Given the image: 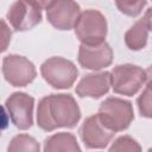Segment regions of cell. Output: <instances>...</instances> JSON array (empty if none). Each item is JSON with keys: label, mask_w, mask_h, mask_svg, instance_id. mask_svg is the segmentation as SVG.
<instances>
[{"label": "cell", "mask_w": 152, "mask_h": 152, "mask_svg": "<svg viewBox=\"0 0 152 152\" xmlns=\"http://www.w3.org/2000/svg\"><path fill=\"white\" fill-rule=\"evenodd\" d=\"M40 74L45 82L52 88L68 89L75 83L78 70L71 61L55 56L43 62L40 65Z\"/></svg>", "instance_id": "cell-4"}, {"label": "cell", "mask_w": 152, "mask_h": 152, "mask_svg": "<svg viewBox=\"0 0 152 152\" xmlns=\"http://www.w3.org/2000/svg\"><path fill=\"white\" fill-rule=\"evenodd\" d=\"M7 152H40V145L33 137L21 133L11 139Z\"/></svg>", "instance_id": "cell-15"}, {"label": "cell", "mask_w": 152, "mask_h": 152, "mask_svg": "<svg viewBox=\"0 0 152 152\" xmlns=\"http://www.w3.org/2000/svg\"><path fill=\"white\" fill-rule=\"evenodd\" d=\"M97 115L101 122L114 133L127 129L134 120L132 103L114 96L107 97L100 104Z\"/></svg>", "instance_id": "cell-2"}, {"label": "cell", "mask_w": 152, "mask_h": 152, "mask_svg": "<svg viewBox=\"0 0 152 152\" xmlns=\"http://www.w3.org/2000/svg\"><path fill=\"white\" fill-rule=\"evenodd\" d=\"M114 134L101 122L97 114L87 118L80 128V137L87 148H104Z\"/></svg>", "instance_id": "cell-10"}, {"label": "cell", "mask_w": 152, "mask_h": 152, "mask_svg": "<svg viewBox=\"0 0 152 152\" xmlns=\"http://www.w3.org/2000/svg\"><path fill=\"white\" fill-rule=\"evenodd\" d=\"M74 30L81 44L89 46L100 45L104 43L108 31L106 17L97 10H86L81 12Z\"/></svg>", "instance_id": "cell-3"}, {"label": "cell", "mask_w": 152, "mask_h": 152, "mask_svg": "<svg viewBox=\"0 0 152 152\" xmlns=\"http://www.w3.org/2000/svg\"><path fill=\"white\" fill-rule=\"evenodd\" d=\"M113 50L108 43L89 46L81 44L78 49V63L88 70H101L109 66L113 62Z\"/></svg>", "instance_id": "cell-11"}, {"label": "cell", "mask_w": 152, "mask_h": 152, "mask_svg": "<svg viewBox=\"0 0 152 152\" xmlns=\"http://www.w3.org/2000/svg\"><path fill=\"white\" fill-rule=\"evenodd\" d=\"M46 4L43 1H15L10 6L6 19L14 31L31 30L42 21V10L46 7Z\"/></svg>", "instance_id": "cell-6"}, {"label": "cell", "mask_w": 152, "mask_h": 152, "mask_svg": "<svg viewBox=\"0 0 152 152\" xmlns=\"http://www.w3.org/2000/svg\"><path fill=\"white\" fill-rule=\"evenodd\" d=\"M137 104L141 116L152 119V89L146 87L137 99Z\"/></svg>", "instance_id": "cell-17"}, {"label": "cell", "mask_w": 152, "mask_h": 152, "mask_svg": "<svg viewBox=\"0 0 152 152\" xmlns=\"http://www.w3.org/2000/svg\"><path fill=\"white\" fill-rule=\"evenodd\" d=\"M146 1H116L115 5L119 11L128 17H137L141 13L142 8L146 6Z\"/></svg>", "instance_id": "cell-18"}, {"label": "cell", "mask_w": 152, "mask_h": 152, "mask_svg": "<svg viewBox=\"0 0 152 152\" xmlns=\"http://www.w3.org/2000/svg\"><path fill=\"white\" fill-rule=\"evenodd\" d=\"M108 152H142L140 144L129 135H121L116 138Z\"/></svg>", "instance_id": "cell-16"}, {"label": "cell", "mask_w": 152, "mask_h": 152, "mask_svg": "<svg viewBox=\"0 0 152 152\" xmlns=\"http://www.w3.org/2000/svg\"><path fill=\"white\" fill-rule=\"evenodd\" d=\"M48 21L57 30L69 31L75 27V24L81 14V7L71 0L48 1L46 4Z\"/></svg>", "instance_id": "cell-9"}, {"label": "cell", "mask_w": 152, "mask_h": 152, "mask_svg": "<svg viewBox=\"0 0 152 152\" xmlns=\"http://www.w3.org/2000/svg\"><path fill=\"white\" fill-rule=\"evenodd\" d=\"M146 83V72L133 64H119L110 71V86L115 94L133 96Z\"/></svg>", "instance_id": "cell-5"}, {"label": "cell", "mask_w": 152, "mask_h": 152, "mask_svg": "<svg viewBox=\"0 0 152 152\" xmlns=\"http://www.w3.org/2000/svg\"><path fill=\"white\" fill-rule=\"evenodd\" d=\"M2 75L13 87H26L37 76L34 64L24 56L7 55L2 58Z\"/></svg>", "instance_id": "cell-7"}, {"label": "cell", "mask_w": 152, "mask_h": 152, "mask_svg": "<svg viewBox=\"0 0 152 152\" xmlns=\"http://www.w3.org/2000/svg\"><path fill=\"white\" fill-rule=\"evenodd\" d=\"M152 30V7L147 8L144 15L137 20L125 33V44L129 50H142L148 39V33Z\"/></svg>", "instance_id": "cell-13"}, {"label": "cell", "mask_w": 152, "mask_h": 152, "mask_svg": "<svg viewBox=\"0 0 152 152\" xmlns=\"http://www.w3.org/2000/svg\"><path fill=\"white\" fill-rule=\"evenodd\" d=\"M81 119L78 103L70 94H51L37 107V125L45 132L56 128H74Z\"/></svg>", "instance_id": "cell-1"}, {"label": "cell", "mask_w": 152, "mask_h": 152, "mask_svg": "<svg viewBox=\"0 0 152 152\" xmlns=\"http://www.w3.org/2000/svg\"><path fill=\"white\" fill-rule=\"evenodd\" d=\"M147 152H152V147H151V148H148V151H147Z\"/></svg>", "instance_id": "cell-21"}, {"label": "cell", "mask_w": 152, "mask_h": 152, "mask_svg": "<svg viewBox=\"0 0 152 152\" xmlns=\"http://www.w3.org/2000/svg\"><path fill=\"white\" fill-rule=\"evenodd\" d=\"M146 72V87L152 89V64L145 70Z\"/></svg>", "instance_id": "cell-20"}, {"label": "cell", "mask_w": 152, "mask_h": 152, "mask_svg": "<svg viewBox=\"0 0 152 152\" xmlns=\"http://www.w3.org/2000/svg\"><path fill=\"white\" fill-rule=\"evenodd\" d=\"M1 24H2V37H4V42H2V49H1V51L4 52V51H6L7 45H8V43L11 42V36H12V32H11V30L7 27V24H6L5 19H2V20H1Z\"/></svg>", "instance_id": "cell-19"}, {"label": "cell", "mask_w": 152, "mask_h": 152, "mask_svg": "<svg viewBox=\"0 0 152 152\" xmlns=\"http://www.w3.org/2000/svg\"><path fill=\"white\" fill-rule=\"evenodd\" d=\"M110 88V72H91L81 78L76 86V94L80 97L100 99L108 93Z\"/></svg>", "instance_id": "cell-12"}, {"label": "cell", "mask_w": 152, "mask_h": 152, "mask_svg": "<svg viewBox=\"0 0 152 152\" xmlns=\"http://www.w3.org/2000/svg\"><path fill=\"white\" fill-rule=\"evenodd\" d=\"M43 152H82V151L74 134L68 132H59L45 139Z\"/></svg>", "instance_id": "cell-14"}, {"label": "cell", "mask_w": 152, "mask_h": 152, "mask_svg": "<svg viewBox=\"0 0 152 152\" xmlns=\"http://www.w3.org/2000/svg\"><path fill=\"white\" fill-rule=\"evenodd\" d=\"M5 107L12 124L18 129L26 131L32 127L34 99L31 95L23 91H15L7 97Z\"/></svg>", "instance_id": "cell-8"}]
</instances>
